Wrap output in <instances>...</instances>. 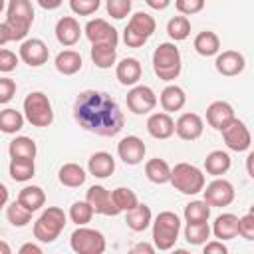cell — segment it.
Returning <instances> with one entry per match:
<instances>
[{
  "mask_svg": "<svg viewBox=\"0 0 254 254\" xmlns=\"http://www.w3.org/2000/svg\"><path fill=\"white\" fill-rule=\"evenodd\" d=\"M73 119L81 129L99 137H115L125 125V115L117 101L97 89H85L75 97Z\"/></svg>",
  "mask_w": 254,
  "mask_h": 254,
  "instance_id": "cell-1",
  "label": "cell"
},
{
  "mask_svg": "<svg viewBox=\"0 0 254 254\" xmlns=\"http://www.w3.org/2000/svg\"><path fill=\"white\" fill-rule=\"evenodd\" d=\"M34 22V6L30 0H10L6 6V28L12 42H20L28 36Z\"/></svg>",
  "mask_w": 254,
  "mask_h": 254,
  "instance_id": "cell-2",
  "label": "cell"
},
{
  "mask_svg": "<svg viewBox=\"0 0 254 254\" xmlns=\"http://www.w3.org/2000/svg\"><path fill=\"white\" fill-rule=\"evenodd\" d=\"M183 67L181 52L173 42H163L153 52V71L163 81H173L179 77Z\"/></svg>",
  "mask_w": 254,
  "mask_h": 254,
  "instance_id": "cell-3",
  "label": "cell"
},
{
  "mask_svg": "<svg viewBox=\"0 0 254 254\" xmlns=\"http://www.w3.org/2000/svg\"><path fill=\"white\" fill-rule=\"evenodd\" d=\"M151 224H153V246H155V250H171L175 246V242L179 240L181 218L171 210H163L155 216V220Z\"/></svg>",
  "mask_w": 254,
  "mask_h": 254,
  "instance_id": "cell-4",
  "label": "cell"
},
{
  "mask_svg": "<svg viewBox=\"0 0 254 254\" xmlns=\"http://www.w3.org/2000/svg\"><path fill=\"white\" fill-rule=\"evenodd\" d=\"M169 183L183 194H198V192H202L206 179L198 167H194L190 163H177L171 169V181Z\"/></svg>",
  "mask_w": 254,
  "mask_h": 254,
  "instance_id": "cell-5",
  "label": "cell"
},
{
  "mask_svg": "<svg viewBox=\"0 0 254 254\" xmlns=\"http://www.w3.org/2000/svg\"><path fill=\"white\" fill-rule=\"evenodd\" d=\"M65 222H67V216H65L64 208L48 206L34 222V236L38 238V242L50 244L62 234V230L65 228Z\"/></svg>",
  "mask_w": 254,
  "mask_h": 254,
  "instance_id": "cell-6",
  "label": "cell"
},
{
  "mask_svg": "<svg viewBox=\"0 0 254 254\" xmlns=\"http://www.w3.org/2000/svg\"><path fill=\"white\" fill-rule=\"evenodd\" d=\"M157 22L149 12H135L125 30H123V42L127 48H141L147 44V40L155 34Z\"/></svg>",
  "mask_w": 254,
  "mask_h": 254,
  "instance_id": "cell-7",
  "label": "cell"
},
{
  "mask_svg": "<svg viewBox=\"0 0 254 254\" xmlns=\"http://www.w3.org/2000/svg\"><path fill=\"white\" fill-rule=\"evenodd\" d=\"M24 119L34 127H50L54 123L52 101L44 91H30L24 99Z\"/></svg>",
  "mask_w": 254,
  "mask_h": 254,
  "instance_id": "cell-8",
  "label": "cell"
},
{
  "mask_svg": "<svg viewBox=\"0 0 254 254\" xmlns=\"http://www.w3.org/2000/svg\"><path fill=\"white\" fill-rule=\"evenodd\" d=\"M69 246L75 254H103L107 248V242L99 230L77 226L69 236Z\"/></svg>",
  "mask_w": 254,
  "mask_h": 254,
  "instance_id": "cell-9",
  "label": "cell"
},
{
  "mask_svg": "<svg viewBox=\"0 0 254 254\" xmlns=\"http://www.w3.org/2000/svg\"><path fill=\"white\" fill-rule=\"evenodd\" d=\"M157 95L149 85H133L127 91V107L135 115H147L155 109Z\"/></svg>",
  "mask_w": 254,
  "mask_h": 254,
  "instance_id": "cell-10",
  "label": "cell"
},
{
  "mask_svg": "<svg viewBox=\"0 0 254 254\" xmlns=\"http://www.w3.org/2000/svg\"><path fill=\"white\" fill-rule=\"evenodd\" d=\"M202 194H204V202L208 206H228L232 200H234V187L230 181L226 179H214L212 183H208L204 189H202Z\"/></svg>",
  "mask_w": 254,
  "mask_h": 254,
  "instance_id": "cell-11",
  "label": "cell"
},
{
  "mask_svg": "<svg viewBox=\"0 0 254 254\" xmlns=\"http://www.w3.org/2000/svg\"><path fill=\"white\" fill-rule=\"evenodd\" d=\"M83 34L91 42V46H95V44H109V46L117 48V42H119L117 30L107 20H103V18L89 20L85 24V28H83Z\"/></svg>",
  "mask_w": 254,
  "mask_h": 254,
  "instance_id": "cell-12",
  "label": "cell"
},
{
  "mask_svg": "<svg viewBox=\"0 0 254 254\" xmlns=\"http://www.w3.org/2000/svg\"><path fill=\"white\" fill-rule=\"evenodd\" d=\"M85 202L91 206L93 214H103V216H117L119 214V208L111 200V192L101 185H93L87 189Z\"/></svg>",
  "mask_w": 254,
  "mask_h": 254,
  "instance_id": "cell-13",
  "label": "cell"
},
{
  "mask_svg": "<svg viewBox=\"0 0 254 254\" xmlns=\"http://www.w3.org/2000/svg\"><path fill=\"white\" fill-rule=\"evenodd\" d=\"M220 133H222V139H224V143H226V147H228L230 151L242 153V151H248L250 145H252V135H250L246 123L240 121V119H234V121H232L224 131H220Z\"/></svg>",
  "mask_w": 254,
  "mask_h": 254,
  "instance_id": "cell-14",
  "label": "cell"
},
{
  "mask_svg": "<svg viewBox=\"0 0 254 254\" xmlns=\"http://www.w3.org/2000/svg\"><path fill=\"white\" fill-rule=\"evenodd\" d=\"M20 60L24 64H28L30 67H40L48 62L50 58V50L48 46L40 40V38H30V40H24L20 44V52H18Z\"/></svg>",
  "mask_w": 254,
  "mask_h": 254,
  "instance_id": "cell-15",
  "label": "cell"
},
{
  "mask_svg": "<svg viewBox=\"0 0 254 254\" xmlns=\"http://www.w3.org/2000/svg\"><path fill=\"white\" fill-rule=\"evenodd\" d=\"M147 147L137 135H127L117 143V155L125 165H139L145 159Z\"/></svg>",
  "mask_w": 254,
  "mask_h": 254,
  "instance_id": "cell-16",
  "label": "cell"
},
{
  "mask_svg": "<svg viewBox=\"0 0 254 254\" xmlns=\"http://www.w3.org/2000/svg\"><path fill=\"white\" fill-rule=\"evenodd\" d=\"M234 119H236V113L228 101H212L206 107V121L216 131H224Z\"/></svg>",
  "mask_w": 254,
  "mask_h": 254,
  "instance_id": "cell-17",
  "label": "cell"
},
{
  "mask_svg": "<svg viewBox=\"0 0 254 254\" xmlns=\"http://www.w3.org/2000/svg\"><path fill=\"white\" fill-rule=\"evenodd\" d=\"M214 67H216V71H218L220 75L234 77V75H238V73L244 71L246 60H244V56H242L240 52H236V50H224L222 54L216 56Z\"/></svg>",
  "mask_w": 254,
  "mask_h": 254,
  "instance_id": "cell-18",
  "label": "cell"
},
{
  "mask_svg": "<svg viewBox=\"0 0 254 254\" xmlns=\"http://www.w3.org/2000/svg\"><path fill=\"white\" fill-rule=\"evenodd\" d=\"M204 131L202 117L198 113H183L175 123V133L183 141H196Z\"/></svg>",
  "mask_w": 254,
  "mask_h": 254,
  "instance_id": "cell-19",
  "label": "cell"
},
{
  "mask_svg": "<svg viewBox=\"0 0 254 254\" xmlns=\"http://www.w3.org/2000/svg\"><path fill=\"white\" fill-rule=\"evenodd\" d=\"M54 32H56V40H58L62 46H65V48L75 46V44L79 42V38H81L79 22H77L73 16H64V18H60Z\"/></svg>",
  "mask_w": 254,
  "mask_h": 254,
  "instance_id": "cell-20",
  "label": "cell"
},
{
  "mask_svg": "<svg viewBox=\"0 0 254 254\" xmlns=\"http://www.w3.org/2000/svg\"><path fill=\"white\" fill-rule=\"evenodd\" d=\"M147 131L153 139H169L175 135V121L169 113H151L147 119Z\"/></svg>",
  "mask_w": 254,
  "mask_h": 254,
  "instance_id": "cell-21",
  "label": "cell"
},
{
  "mask_svg": "<svg viewBox=\"0 0 254 254\" xmlns=\"http://www.w3.org/2000/svg\"><path fill=\"white\" fill-rule=\"evenodd\" d=\"M210 232H212L220 242L236 238V236H238V216L232 214V212H222V214H218V216L214 218V222H212Z\"/></svg>",
  "mask_w": 254,
  "mask_h": 254,
  "instance_id": "cell-22",
  "label": "cell"
},
{
  "mask_svg": "<svg viewBox=\"0 0 254 254\" xmlns=\"http://www.w3.org/2000/svg\"><path fill=\"white\" fill-rule=\"evenodd\" d=\"M87 171H89V175H93V177H97V179H107V177H111L113 171H115V159H113V155L107 153V151H97V153H93V155L89 157V161H87Z\"/></svg>",
  "mask_w": 254,
  "mask_h": 254,
  "instance_id": "cell-23",
  "label": "cell"
},
{
  "mask_svg": "<svg viewBox=\"0 0 254 254\" xmlns=\"http://www.w3.org/2000/svg\"><path fill=\"white\" fill-rule=\"evenodd\" d=\"M141 73H143V67L137 58H123L115 65V75L121 85H137V81L141 79Z\"/></svg>",
  "mask_w": 254,
  "mask_h": 254,
  "instance_id": "cell-24",
  "label": "cell"
},
{
  "mask_svg": "<svg viewBox=\"0 0 254 254\" xmlns=\"http://www.w3.org/2000/svg\"><path fill=\"white\" fill-rule=\"evenodd\" d=\"M16 202H20L26 210L36 212V210H40V208L46 204V192H44V189L38 187V185H28V187H24V189L18 192Z\"/></svg>",
  "mask_w": 254,
  "mask_h": 254,
  "instance_id": "cell-25",
  "label": "cell"
},
{
  "mask_svg": "<svg viewBox=\"0 0 254 254\" xmlns=\"http://www.w3.org/2000/svg\"><path fill=\"white\" fill-rule=\"evenodd\" d=\"M161 107L165 109V113H173V111H181L187 103V95H185V89L179 87V85H167L163 91H161Z\"/></svg>",
  "mask_w": 254,
  "mask_h": 254,
  "instance_id": "cell-26",
  "label": "cell"
},
{
  "mask_svg": "<svg viewBox=\"0 0 254 254\" xmlns=\"http://www.w3.org/2000/svg\"><path fill=\"white\" fill-rule=\"evenodd\" d=\"M54 65H56V69L62 75H73V73H77L81 69L83 60H81L79 52H75V50H64V52H60L56 56Z\"/></svg>",
  "mask_w": 254,
  "mask_h": 254,
  "instance_id": "cell-27",
  "label": "cell"
},
{
  "mask_svg": "<svg viewBox=\"0 0 254 254\" xmlns=\"http://www.w3.org/2000/svg\"><path fill=\"white\" fill-rule=\"evenodd\" d=\"M36 153H38V147H36V141L32 137H26V135H20V137H14L8 145V155L10 159H36Z\"/></svg>",
  "mask_w": 254,
  "mask_h": 254,
  "instance_id": "cell-28",
  "label": "cell"
},
{
  "mask_svg": "<svg viewBox=\"0 0 254 254\" xmlns=\"http://www.w3.org/2000/svg\"><path fill=\"white\" fill-rule=\"evenodd\" d=\"M194 50L198 56H204V58H210V56H216L218 50H220V40L214 32L210 30H202L194 36V42H192Z\"/></svg>",
  "mask_w": 254,
  "mask_h": 254,
  "instance_id": "cell-29",
  "label": "cell"
},
{
  "mask_svg": "<svg viewBox=\"0 0 254 254\" xmlns=\"http://www.w3.org/2000/svg\"><path fill=\"white\" fill-rule=\"evenodd\" d=\"M58 179H60V183H62L64 187H67V189H77V187H81V185L85 183L87 175H85L83 167H79L77 163H65V165H62V169L58 171Z\"/></svg>",
  "mask_w": 254,
  "mask_h": 254,
  "instance_id": "cell-30",
  "label": "cell"
},
{
  "mask_svg": "<svg viewBox=\"0 0 254 254\" xmlns=\"http://www.w3.org/2000/svg\"><path fill=\"white\" fill-rule=\"evenodd\" d=\"M125 222H127V226H129L133 232H143V230L149 228V224L153 222V212H151V208H149L147 204L139 202L133 210L127 212Z\"/></svg>",
  "mask_w": 254,
  "mask_h": 254,
  "instance_id": "cell-31",
  "label": "cell"
},
{
  "mask_svg": "<svg viewBox=\"0 0 254 254\" xmlns=\"http://www.w3.org/2000/svg\"><path fill=\"white\" fill-rule=\"evenodd\" d=\"M232 161H230V155L226 151H210L204 159V171L212 177H220L224 173H228Z\"/></svg>",
  "mask_w": 254,
  "mask_h": 254,
  "instance_id": "cell-32",
  "label": "cell"
},
{
  "mask_svg": "<svg viewBox=\"0 0 254 254\" xmlns=\"http://www.w3.org/2000/svg\"><path fill=\"white\" fill-rule=\"evenodd\" d=\"M145 175H147V179L151 183L165 185V183L171 181V167H169V163L165 159L155 157V159H149L145 163Z\"/></svg>",
  "mask_w": 254,
  "mask_h": 254,
  "instance_id": "cell-33",
  "label": "cell"
},
{
  "mask_svg": "<svg viewBox=\"0 0 254 254\" xmlns=\"http://www.w3.org/2000/svg\"><path fill=\"white\" fill-rule=\"evenodd\" d=\"M89 56H91V62L95 64V67L109 69L117 60V48L109 46V44H95V46H91Z\"/></svg>",
  "mask_w": 254,
  "mask_h": 254,
  "instance_id": "cell-34",
  "label": "cell"
},
{
  "mask_svg": "<svg viewBox=\"0 0 254 254\" xmlns=\"http://www.w3.org/2000/svg\"><path fill=\"white\" fill-rule=\"evenodd\" d=\"M8 173H10V179L16 181V183H26L34 177L36 173V163L32 159H10V165H8Z\"/></svg>",
  "mask_w": 254,
  "mask_h": 254,
  "instance_id": "cell-35",
  "label": "cell"
},
{
  "mask_svg": "<svg viewBox=\"0 0 254 254\" xmlns=\"http://www.w3.org/2000/svg\"><path fill=\"white\" fill-rule=\"evenodd\" d=\"M24 113L8 107L4 111H0V131L6 135H16L22 127H24Z\"/></svg>",
  "mask_w": 254,
  "mask_h": 254,
  "instance_id": "cell-36",
  "label": "cell"
},
{
  "mask_svg": "<svg viewBox=\"0 0 254 254\" xmlns=\"http://www.w3.org/2000/svg\"><path fill=\"white\" fill-rule=\"evenodd\" d=\"M111 200L119 208V212H129L139 204V198H137L135 190H131L129 187H117L111 192Z\"/></svg>",
  "mask_w": 254,
  "mask_h": 254,
  "instance_id": "cell-37",
  "label": "cell"
},
{
  "mask_svg": "<svg viewBox=\"0 0 254 254\" xmlns=\"http://www.w3.org/2000/svg\"><path fill=\"white\" fill-rule=\"evenodd\" d=\"M185 220L189 224H196V222H208L210 218V206L204 200H190L185 206Z\"/></svg>",
  "mask_w": 254,
  "mask_h": 254,
  "instance_id": "cell-38",
  "label": "cell"
},
{
  "mask_svg": "<svg viewBox=\"0 0 254 254\" xmlns=\"http://www.w3.org/2000/svg\"><path fill=\"white\" fill-rule=\"evenodd\" d=\"M167 34L173 42H183L189 38L190 34V22L187 16H173L169 22H167Z\"/></svg>",
  "mask_w": 254,
  "mask_h": 254,
  "instance_id": "cell-39",
  "label": "cell"
},
{
  "mask_svg": "<svg viewBox=\"0 0 254 254\" xmlns=\"http://www.w3.org/2000/svg\"><path fill=\"white\" fill-rule=\"evenodd\" d=\"M210 236V226L208 222H196V224H189L185 226V238L189 244H194V246H200V244H206Z\"/></svg>",
  "mask_w": 254,
  "mask_h": 254,
  "instance_id": "cell-40",
  "label": "cell"
},
{
  "mask_svg": "<svg viewBox=\"0 0 254 254\" xmlns=\"http://www.w3.org/2000/svg\"><path fill=\"white\" fill-rule=\"evenodd\" d=\"M6 218H8V222H10L12 226L22 228V226H28V224L32 222V212L26 210L20 202L14 200L12 204L6 206Z\"/></svg>",
  "mask_w": 254,
  "mask_h": 254,
  "instance_id": "cell-41",
  "label": "cell"
},
{
  "mask_svg": "<svg viewBox=\"0 0 254 254\" xmlns=\"http://www.w3.org/2000/svg\"><path fill=\"white\" fill-rule=\"evenodd\" d=\"M69 218L71 222H75L77 226H85L91 218H93V210L85 200H75L69 206Z\"/></svg>",
  "mask_w": 254,
  "mask_h": 254,
  "instance_id": "cell-42",
  "label": "cell"
},
{
  "mask_svg": "<svg viewBox=\"0 0 254 254\" xmlns=\"http://www.w3.org/2000/svg\"><path fill=\"white\" fill-rule=\"evenodd\" d=\"M131 0H107L105 2V8H107V14L115 20H123L129 12H131Z\"/></svg>",
  "mask_w": 254,
  "mask_h": 254,
  "instance_id": "cell-43",
  "label": "cell"
},
{
  "mask_svg": "<svg viewBox=\"0 0 254 254\" xmlns=\"http://www.w3.org/2000/svg\"><path fill=\"white\" fill-rule=\"evenodd\" d=\"M99 6H101L99 0H69V8L77 16H89V14L97 12Z\"/></svg>",
  "mask_w": 254,
  "mask_h": 254,
  "instance_id": "cell-44",
  "label": "cell"
},
{
  "mask_svg": "<svg viewBox=\"0 0 254 254\" xmlns=\"http://www.w3.org/2000/svg\"><path fill=\"white\" fill-rule=\"evenodd\" d=\"M175 8L179 10L181 16H192L204 8V0H177Z\"/></svg>",
  "mask_w": 254,
  "mask_h": 254,
  "instance_id": "cell-45",
  "label": "cell"
},
{
  "mask_svg": "<svg viewBox=\"0 0 254 254\" xmlns=\"http://www.w3.org/2000/svg\"><path fill=\"white\" fill-rule=\"evenodd\" d=\"M16 65H18V56L12 50L0 48V71L2 73H10V71L16 69Z\"/></svg>",
  "mask_w": 254,
  "mask_h": 254,
  "instance_id": "cell-46",
  "label": "cell"
},
{
  "mask_svg": "<svg viewBox=\"0 0 254 254\" xmlns=\"http://www.w3.org/2000/svg\"><path fill=\"white\" fill-rule=\"evenodd\" d=\"M238 234L244 240H254V214L252 212L238 218Z\"/></svg>",
  "mask_w": 254,
  "mask_h": 254,
  "instance_id": "cell-47",
  "label": "cell"
},
{
  "mask_svg": "<svg viewBox=\"0 0 254 254\" xmlns=\"http://www.w3.org/2000/svg\"><path fill=\"white\" fill-rule=\"evenodd\" d=\"M16 95V81L12 77H0V103H8Z\"/></svg>",
  "mask_w": 254,
  "mask_h": 254,
  "instance_id": "cell-48",
  "label": "cell"
},
{
  "mask_svg": "<svg viewBox=\"0 0 254 254\" xmlns=\"http://www.w3.org/2000/svg\"><path fill=\"white\" fill-rule=\"evenodd\" d=\"M202 254H228V248L220 240H210V242L204 244Z\"/></svg>",
  "mask_w": 254,
  "mask_h": 254,
  "instance_id": "cell-49",
  "label": "cell"
},
{
  "mask_svg": "<svg viewBox=\"0 0 254 254\" xmlns=\"http://www.w3.org/2000/svg\"><path fill=\"white\" fill-rule=\"evenodd\" d=\"M127 254H157V250L151 242H137Z\"/></svg>",
  "mask_w": 254,
  "mask_h": 254,
  "instance_id": "cell-50",
  "label": "cell"
},
{
  "mask_svg": "<svg viewBox=\"0 0 254 254\" xmlns=\"http://www.w3.org/2000/svg\"><path fill=\"white\" fill-rule=\"evenodd\" d=\"M18 254H44V250L38 244H34V242H26V244L20 246Z\"/></svg>",
  "mask_w": 254,
  "mask_h": 254,
  "instance_id": "cell-51",
  "label": "cell"
},
{
  "mask_svg": "<svg viewBox=\"0 0 254 254\" xmlns=\"http://www.w3.org/2000/svg\"><path fill=\"white\" fill-rule=\"evenodd\" d=\"M145 2H147V6L153 8V10H165V8L171 6L169 0H145Z\"/></svg>",
  "mask_w": 254,
  "mask_h": 254,
  "instance_id": "cell-52",
  "label": "cell"
},
{
  "mask_svg": "<svg viewBox=\"0 0 254 254\" xmlns=\"http://www.w3.org/2000/svg\"><path fill=\"white\" fill-rule=\"evenodd\" d=\"M8 198H10V192H8V187L4 183H0V210L8 204Z\"/></svg>",
  "mask_w": 254,
  "mask_h": 254,
  "instance_id": "cell-53",
  "label": "cell"
},
{
  "mask_svg": "<svg viewBox=\"0 0 254 254\" xmlns=\"http://www.w3.org/2000/svg\"><path fill=\"white\" fill-rule=\"evenodd\" d=\"M8 42H12V38H10V32H8L6 24L2 22V24H0V48H2L4 44H8Z\"/></svg>",
  "mask_w": 254,
  "mask_h": 254,
  "instance_id": "cell-54",
  "label": "cell"
},
{
  "mask_svg": "<svg viewBox=\"0 0 254 254\" xmlns=\"http://www.w3.org/2000/svg\"><path fill=\"white\" fill-rule=\"evenodd\" d=\"M42 8H46V10H54V8H60L62 6V2L60 0H56V2H46V0H40L38 2Z\"/></svg>",
  "mask_w": 254,
  "mask_h": 254,
  "instance_id": "cell-55",
  "label": "cell"
},
{
  "mask_svg": "<svg viewBox=\"0 0 254 254\" xmlns=\"http://www.w3.org/2000/svg\"><path fill=\"white\" fill-rule=\"evenodd\" d=\"M0 254H12V248L6 240H0Z\"/></svg>",
  "mask_w": 254,
  "mask_h": 254,
  "instance_id": "cell-56",
  "label": "cell"
},
{
  "mask_svg": "<svg viewBox=\"0 0 254 254\" xmlns=\"http://www.w3.org/2000/svg\"><path fill=\"white\" fill-rule=\"evenodd\" d=\"M171 254H190L189 250H185V248H177V250H173Z\"/></svg>",
  "mask_w": 254,
  "mask_h": 254,
  "instance_id": "cell-57",
  "label": "cell"
},
{
  "mask_svg": "<svg viewBox=\"0 0 254 254\" xmlns=\"http://www.w3.org/2000/svg\"><path fill=\"white\" fill-rule=\"evenodd\" d=\"M4 6H6V4H4V0H0V12L4 10Z\"/></svg>",
  "mask_w": 254,
  "mask_h": 254,
  "instance_id": "cell-58",
  "label": "cell"
}]
</instances>
